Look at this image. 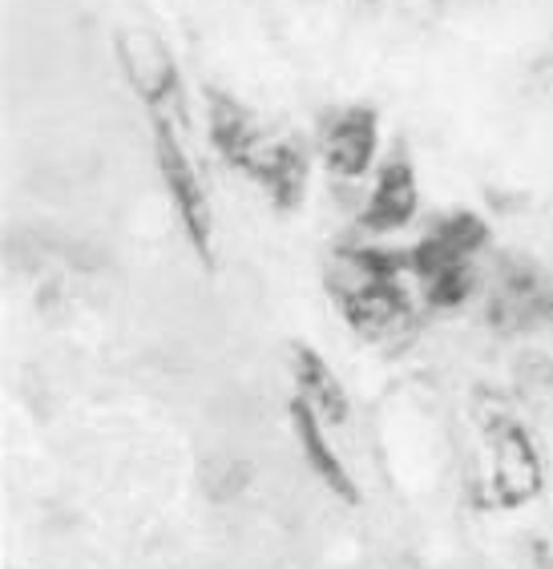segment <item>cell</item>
Segmentation results:
<instances>
[{
  "mask_svg": "<svg viewBox=\"0 0 553 569\" xmlns=\"http://www.w3.org/2000/svg\"><path fill=\"white\" fill-rule=\"evenodd\" d=\"M207 121L210 142L230 170L259 182L263 194L271 198V207L279 214L299 210L307 194V170H312L304 146L295 138H279V133L263 130L247 106H239L230 93H218V89L207 93Z\"/></svg>",
  "mask_w": 553,
  "mask_h": 569,
  "instance_id": "1",
  "label": "cell"
},
{
  "mask_svg": "<svg viewBox=\"0 0 553 569\" xmlns=\"http://www.w3.org/2000/svg\"><path fill=\"white\" fill-rule=\"evenodd\" d=\"M488 440V497L501 509H525L545 489V460L533 445L530 428L510 412L485 420Z\"/></svg>",
  "mask_w": 553,
  "mask_h": 569,
  "instance_id": "4",
  "label": "cell"
},
{
  "mask_svg": "<svg viewBox=\"0 0 553 569\" xmlns=\"http://www.w3.org/2000/svg\"><path fill=\"white\" fill-rule=\"evenodd\" d=\"M150 133H154V162H158V174L166 182V194H170V207L178 214V227H182L190 251L198 254V263L215 267V210H210L207 187H203L190 153L182 150V138L174 130V121L150 118Z\"/></svg>",
  "mask_w": 553,
  "mask_h": 569,
  "instance_id": "3",
  "label": "cell"
},
{
  "mask_svg": "<svg viewBox=\"0 0 553 569\" xmlns=\"http://www.w3.org/2000/svg\"><path fill=\"white\" fill-rule=\"evenodd\" d=\"M292 380L295 400H304L327 428H344L352 420V396H347L344 380H339L336 368L327 363V356L319 348H312L304 340L292 343Z\"/></svg>",
  "mask_w": 553,
  "mask_h": 569,
  "instance_id": "11",
  "label": "cell"
},
{
  "mask_svg": "<svg viewBox=\"0 0 553 569\" xmlns=\"http://www.w3.org/2000/svg\"><path fill=\"white\" fill-rule=\"evenodd\" d=\"M287 425H292V437H295V445H299V457H304L307 472H312L315 481L324 485L336 501H344L347 509H356V505L364 501V493H359L356 477L347 472V465L336 452V445L327 440L324 420L315 417L304 400H295L292 396V405H287Z\"/></svg>",
  "mask_w": 553,
  "mask_h": 569,
  "instance_id": "9",
  "label": "cell"
},
{
  "mask_svg": "<svg viewBox=\"0 0 553 569\" xmlns=\"http://www.w3.org/2000/svg\"><path fill=\"white\" fill-rule=\"evenodd\" d=\"M416 287H421V299L428 311H461L477 291V274H473V267H456V271L416 279Z\"/></svg>",
  "mask_w": 553,
  "mask_h": 569,
  "instance_id": "12",
  "label": "cell"
},
{
  "mask_svg": "<svg viewBox=\"0 0 553 569\" xmlns=\"http://www.w3.org/2000/svg\"><path fill=\"white\" fill-rule=\"evenodd\" d=\"M376 150H381V113L372 106H344L327 113V121L319 126V162L327 166V174L344 182L372 174Z\"/></svg>",
  "mask_w": 553,
  "mask_h": 569,
  "instance_id": "6",
  "label": "cell"
},
{
  "mask_svg": "<svg viewBox=\"0 0 553 569\" xmlns=\"http://www.w3.org/2000/svg\"><path fill=\"white\" fill-rule=\"evenodd\" d=\"M408 254L381 247H339L327 263V291L359 340H392L413 323V296L404 287Z\"/></svg>",
  "mask_w": 553,
  "mask_h": 569,
  "instance_id": "2",
  "label": "cell"
},
{
  "mask_svg": "<svg viewBox=\"0 0 553 569\" xmlns=\"http://www.w3.org/2000/svg\"><path fill=\"white\" fill-rule=\"evenodd\" d=\"M542 319H553V291L545 274L533 263H505L488 296V323L501 336H521Z\"/></svg>",
  "mask_w": 553,
  "mask_h": 569,
  "instance_id": "8",
  "label": "cell"
},
{
  "mask_svg": "<svg viewBox=\"0 0 553 569\" xmlns=\"http://www.w3.org/2000/svg\"><path fill=\"white\" fill-rule=\"evenodd\" d=\"M113 49H118L121 73L134 86V93L146 101L150 118H182V73H178L170 44L154 29L134 24L113 37Z\"/></svg>",
  "mask_w": 553,
  "mask_h": 569,
  "instance_id": "5",
  "label": "cell"
},
{
  "mask_svg": "<svg viewBox=\"0 0 553 569\" xmlns=\"http://www.w3.org/2000/svg\"><path fill=\"white\" fill-rule=\"evenodd\" d=\"M488 239H493V230L481 214L453 210L408 251V271L416 279H428V274L456 271V267H473V259L485 251Z\"/></svg>",
  "mask_w": 553,
  "mask_h": 569,
  "instance_id": "7",
  "label": "cell"
},
{
  "mask_svg": "<svg viewBox=\"0 0 553 569\" xmlns=\"http://www.w3.org/2000/svg\"><path fill=\"white\" fill-rule=\"evenodd\" d=\"M421 210V187H416V166L404 153H392L376 170V182L368 190V202L359 210V227L368 234H396L416 219Z\"/></svg>",
  "mask_w": 553,
  "mask_h": 569,
  "instance_id": "10",
  "label": "cell"
}]
</instances>
